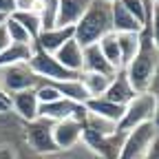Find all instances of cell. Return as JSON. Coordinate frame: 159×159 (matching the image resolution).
<instances>
[{
    "instance_id": "74e56055",
    "label": "cell",
    "mask_w": 159,
    "mask_h": 159,
    "mask_svg": "<svg viewBox=\"0 0 159 159\" xmlns=\"http://www.w3.org/2000/svg\"><path fill=\"white\" fill-rule=\"evenodd\" d=\"M0 95H5V93H2V91H0Z\"/></svg>"
},
{
    "instance_id": "ba28073f",
    "label": "cell",
    "mask_w": 159,
    "mask_h": 159,
    "mask_svg": "<svg viewBox=\"0 0 159 159\" xmlns=\"http://www.w3.org/2000/svg\"><path fill=\"white\" fill-rule=\"evenodd\" d=\"M82 135H84V126H82V119H77V117L62 119V122L53 124V139H55V146L60 152L75 148L82 142Z\"/></svg>"
},
{
    "instance_id": "836d02e7",
    "label": "cell",
    "mask_w": 159,
    "mask_h": 159,
    "mask_svg": "<svg viewBox=\"0 0 159 159\" xmlns=\"http://www.w3.org/2000/svg\"><path fill=\"white\" fill-rule=\"evenodd\" d=\"M144 2H146V5H148V7H150V0H144Z\"/></svg>"
},
{
    "instance_id": "7402d4cb",
    "label": "cell",
    "mask_w": 159,
    "mask_h": 159,
    "mask_svg": "<svg viewBox=\"0 0 159 159\" xmlns=\"http://www.w3.org/2000/svg\"><path fill=\"white\" fill-rule=\"evenodd\" d=\"M97 47H99L102 55L108 60V64H111L115 71H122V55H119V47H117V35H115L113 31L99 40Z\"/></svg>"
},
{
    "instance_id": "83f0119b",
    "label": "cell",
    "mask_w": 159,
    "mask_h": 159,
    "mask_svg": "<svg viewBox=\"0 0 159 159\" xmlns=\"http://www.w3.org/2000/svg\"><path fill=\"white\" fill-rule=\"evenodd\" d=\"M44 7V0H16V11H33L40 13Z\"/></svg>"
},
{
    "instance_id": "5b68a950",
    "label": "cell",
    "mask_w": 159,
    "mask_h": 159,
    "mask_svg": "<svg viewBox=\"0 0 159 159\" xmlns=\"http://www.w3.org/2000/svg\"><path fill=\"white\" fill-rule=\"evenodd\" d=\"M29 66L33 69V73L42 80V82H49V84L66 82V80L77 77L75 73L66 71L62 64H60L53 53H47V51H42V49H38L35 44H33V55H31V60H29Z\"/></svg>"
},
{
    "instance_id": "e0dca14e",
    "label": "cell",
    "mask_w": 159,
    "mask_h": 159,
    "mask_svg": "<svg viewBox=\"0 0 159 159\" xmlns=\"http://www.w3.org/2000/svg\"><path fill=\"white\" fill-rule=\"evenodd\" d=\"M82 71L86 73H99V75H108L113 77L117 71L108 64V60L102 55L97 44H89L84 47V62H82Z\"/></svg>"
},
{
    "instance_id": "8d00e7d4",
    "label": "cell",
    "mask_w": 159,
    "mask_h": 159,
    "mask_svg": "<svg viewBox=\"0 0 159 159\" xmlns=\"http://www.w3.org/2000/svg\"><path fill=\"white\" fill-rule=\"evenodd\" d=\"M106 2H115V0H106Z\"/></svg>"
},
{
    "instance_id": "5bb4252c",
    "label": "cell",
    "mask_w": 159,
    "mask_h": 159,
    "mask_svg": "<svg viewBox=\"0 0 159 159\" xmlns=\"http://www.w3.org/2000/svg\"><path fill=\"white\" fill-rule=\"evenodd\" d=\"M53 55H55V60H57V62L62 64L66 71H71V73H75V75L82 73L84 49L77 44V40H75V38H73V40H69V42H64V44L60 47Z\"/></svg>"
},
{
    "instance_id": "8992f818",
    "label": "cell",
    "mask_w": 159,
    "mask_h": 159,
    "mask_svg": "<svg viewBox=\"0 0 159 159\" xmlns=\"http://www.w3.org/2000/svg\"><path fill=\"white\" fill-rule=\"evenodd\" d=\"M159 128L155 122L135 126L133 130L126 133L124 144H122V152H119V159H144V155L148 152L150 144L155 142Z\"/></svg>"
},
{
    "instance_id": "7c38bea8",
    "label": "cell",
    "mask_w": 159,
    "mask_h": 159,
    "mask_svg": "<svg viewBox=\"0 0 159 159\" xmlns=\"http://www.w3.org/2000/svg\"><path fill=\"white\" fill-rule=\"evenodd\" d=\"M84 111L89 115H95V117L113 122V124H119V119H122V115H124V106L111 102V99H106V97H89L84 102Z\"/></svg>"
},
{
    "instance_id": "484cf974",
    "label": "cell",
    "mask_w": 159,
    "mask_h": 159,
    "mask_svg": "<svg viewBox=\"0 0 159 159\" xmlns=\"http://www.w3.org/2000/svg\"><path fill=\"white\" fill-rule=\"evenodd\" d=\"M35 95H38V102L40 104H51V102H55V99L62 97L57 93V89L53 84H49V82H40V86L35 89Z\"/></svg>"
},
{
    "instance_id": "d4e9b609",
    "label": "cell",
    "mask_w": 159,
    "mask_h": 159,
    "mask_svg": "<svg viewBox=\"0 0 159 159\" xmlns=\"http://www.w3.org/2000/svg\"><path fill=\"white\" fill-rule=\"evenodd\" d=\"M115 2H119L130 16H135L139 22H142L144 27L148 25V16H150V7L144 2V0H115Z\"/></svg>"
},
{
    "instance_id": "ffe728a7",
    "label": "cell",
    "mask_w": 159,
    "mask_h": 159,
    "mask_svg": "<svg viewBox=\"0 0 159 159\" xmlns=\"http://www.w3.org/2000/svg\"><path fill=\"white\" fill-rule=\"evenodd\" d=\"M31 55H33V44H9L2 53H0V66L29 62Z\"/></svg>"
},
{
    "instance_id": "4dcf8cb0",
    "label": "cell",
    "mask_w": 159,
    "mask_h": 159,
    "mask_svg": "<svg viewBox=\"0 0 159 159\" xmlns=\"http://www.w3.org/2000/svg\"><path fill=\"white\" fill-rule=\"evenodd\" d=\"M144 159H159V133H157V137H155V142L150 144L148 152L144 155Z\"/></svg>"
},
{
    "instance_id": "7a4b0ae2",
    "label": "cell",
    "mask_w": 159,
    "mask_h": 159,
    "mask_svg": "<svg viewBox=\"0 0 159 159\" xmlns=\"http://www.w3.org/2000/svg\"><path fill=\"white\" fill-rule=\"evenodd\" d=\"M111 5L106 0H93L91 7L86 9V13L80 18V22L73 27L75 31V40L80 47H89V44H97L104 35H108L113 31V18H111Z\"/></svg>"
},
{
    "instance_id": "3957f363",
    "label": "cell",
    "mask_w": 159,
    "mask_h": 159,
    "mask_svg": "<svg viewBox=\"0 0 159 159\" xmlns=\"http://www.w3.org/2000/svg\"><path fill=\"white\" fill-rule=\"evenodd\" d=\"M155 117H157V102H155L152 93H137L124 106V115L119 119L117 128L122 133H128L135 126L155 122Z\"/></svg>"
},
{
    "instance_id": "e575fe53",
    "label": "cell",
    "mask_w": 159,
    "mask_h": 159,
    "mask_svg": "<svg viewBox=\"0 0 159 159\" xmlns=\"http://www.w3.org/2000/svg\"><path fill=\"white\" fill-rule=\"evenodd\" d=\"M152 2H159V0H150V5H152Z\"/></svg>"
},
{
    "instance_id": "30bf717a",
    "label": "cell",
    "mask_w": 159,
    "mask_h": 159,
    "mask_svg": "<svg viewBox=\"0 0 159 159\" xmlns=\"http://www.w3.org/2000/svg\"><path fill=\"white\" fill-rule=\"evenodd\" d=\"M9 106L13 108V113H16L20 119H25L27 124L40 117V102H38L35 89L20 91V93L9 95Z\"/></svg>"
},
{
    "instance_id": "277c9868",
    "label": "cell",
    "mask_w": 159,
    "mask_h": 159,
    "mask_svg": "<svg viewBox=\"0 0 159 159\" xmlns=\"http://www.w3.org/2000/svg\"><path fill=\"white\" fill-rule=\"evenodd\" d=\"M40 80L33 69L29 66V62H20V64H9V66H0V91L7 97L20 91H29V89H38Z\"/></svg>"
},
{
    "instance_id": "44dd1931",
    "label": "cell",
    "mask_w": 159,
    "mask_h": 159,
    "mask_svg": "<svg viewBox=\"0 0 159 159\" xmlns=\"http://www.w3.org/2000/svg\"><path fill=\"white\" fill-rule=\"evenodd\" d=\"M117 35V47H119V55H122V69L135 57L137 49H139V40L142 33H115Z\"/></svg>"
},
{
    "instance_id": "4fadbf2b",
    "label": "cell",
    "mask_w": 159,
    "mask_h": 159,
    "mask_svg": "<svg viewBox=\"0 0 159 159\" xmlns=\"http://www.w3.org/2000/svg\"><path fill=\"white\" fill-rule=\"evenodd\" d=\"M73 35H75L73 27H53V29L40 31V35L35 38V42H33V44H35L38 49L47 51V53H55L64 42L73 40Z\"/></svg>"
},
{
    "instance_id": "d590c367",
    "label": "cell",
    "mask_w": 159,
    "mask_h": 159,
    "mask_svg": "<svg viewBox=\"0 0 159 159\" xmlns=\"http://www.w3.org/2000/svg\"><path fill=\"white\" fill-rule=\"evenodd\" d=\"M0 22H5V18H0Z\"/></svg>"
},
{
    "instance_id": "603a6c76",
    "label": "cell",
    "mask_w": 159,
    "mask_h": 159,
    "mask_svg": "<svg viewBox=\"0 0 159 159\" xmlns=\"http://www.w3.org/2000/svg\"><path fill=\"white\" fill-rule=\"evenodd\" d=\"M9 18H13L18 25H22L29 35L33 38V42H35V38L40 35V31H42V20H40V13H33V11H13Z\"/></svg>"
},
{
    "instance_id": "cb8c5ba5",
    "label": "cell",
    "mask_w": 159,
    "mask_h": 159,
    "mask_svg": "<svg viewBox=\"0 0 159 159\" xmlns=\"http://www.w3.org/2000/svg\"><path fill=\"white\" fill-rule=\"evenodd\" d=\"M5 29L11 44H33V38L29 35V31L22 25H18L13 18H5Z\"/></svg>"
},
{
    "instance_id": "6da1fadb",
    "label": "cell",
    "mask_w": 159,
    "mask_h": 159,
    "mask_svg": "<svg viewBox=\"0 0 159 159\" xmlns=\"http://www.w3.org/2000/svg\"><path fill=\"white\" fill-rule=\"evenodd\" d=\"M157 69H159V47L152 42L148 29H144L135 57L130 60L122 71H124L128 84L133 86L135 93H148Z\"/></svg>"
},
{
    "instance_id": "2e32d148",
    "label": "cell",
    "mask_w": 159,
    "mask_h": 159,
    "mask_svg": "<svg viewBox=\"0 0 159 159\" xmlns=\"http://www.w3.org/2000/svg\"><path fill=\"white\" fill-rule=\"evenodd\" d=\"M135 95H137V93H135V91H133V86L128 84V80H126L124 71H117V73H115V77L111 80V84H108L106 93H104L102 97L111 99V102H115V104H119V106H126Z\"/></svg>"
},
{
    "instance_id": "f546056e",
    "label": "cell",
    "mask_w": 159,
    "mask_h": 159,
    "mask_svg": "<svg viewBox=\"0 0 159 159\" xmlns=\"http://www.w3.org/2000/svg\"><path fill=\"white\" fill-rule=\"evenodd\" d=\"M16 11V0H0V18H9Z\"/></svg>"
},
{
    "instance_id": "1f68e13d",
    "label": "cell",
    "mask_w": 159,
    "mask_h": 159,
    "mask_svg": "<svg viewBox=\"0 0 159 159\" xmlns=\"http://www.w3.org/2000/svg\"><path fill=\"white\" fill-rule=\"evenodd\" d=\"M9 35H7V29H5V22H0V53H2L7 47H9Z\"/></svg>"
},
{
    "instance_id": "9a60e30c",
    "label": "cell",
    "mask_w": 159,
    "mask_h": 159,
    "mask_svg": "<svg viewBox=\"0 0 159 159\" xmlns=\"http://www.w3.org/2000/svg\"><path fill=\"white\" fill-rule=\"evenodd\" d=\"M111 18H113V33H142L146 29L135 16H130L119 2L111 5Z\"/></svg>"
},
{
    "instance_id": "ac0fdd59",
    "label": "cell",
    "mask_w": 159,
    "mask_h": 159,
    "mask_svg": "<svg viewBox=\"0 0 159 159\" xmlns=\"http://www.w3.org/2000/svg\"><path fill=\"white\" fill-rule=\"evenodd\" d=\"M77 77H80V82H82V86L86 89L89 97H102V95L106 93V89H108V84H111V80H113L115 75L108 77V75H99V73H86V71H82Z\"/></svg>"
},
{
    "instance_id": "4316f807",
    "label": "cell",
    "mask_w": 159,
    "mask_h": 159,
    "mask_svg": "<svg viewBox=\"0 0 159 159\" xmlns=\"http://www.w3.org/2000/svg\"><path fill=\"white\" fill-rule=\"evenodd\" d=\"M152 42L159 47V2H152L150 5V16H148V25H146Z\"/></svg>"
},
{
    "instance_id": "f1b7e54d",
    "label": "cell",
    "mask_w": 159,
    "mask_h": 159,
    "mask_svg": "<svg viewBox=\"0 0 159 159\" xmlns=\"http://www.w3.org/2000/svg\"><path fill=\"white\" fill-rule=\"evenodd\" d=\"M148 93H152L155 102H157V117H155V124H157V128H159V69H157V73H155V77H152V84H150V91H148Z\"/></svg>"
},
{
    "instance_id": "d6a6232c",
    "label": "cell",
    "mask_w": 159,
    "mask_h": 159,
    "mask_svg": "<svg viewBox=\"0 0 159 159\" xmlns=\"http://www.w3.org/2000/svg\"><path fill=\"white\" fill-rule=\"evenodd\" d=\"M0 159H18V157H16V152H13L11 148L0 146Z\"/></svg>"
},
{
    "instance_id": "8fae6325",
    "label": "cell",
    "mask_w": 159,
    "mask_h": 159,
    "mask_svg": "<svg viewBox=\"0 0 159 159\" xmlns=\"http://www.w3.org/2000/svg\"><path fill=\"white\" fill-rule=\"evenodd\" d=\"M93 0H57L55 27H75Z\"/></svg>"
},
{
    "instance_id": "9c48e42d",
    "label": "cell",
    "mask_w": 159,
    "mask_h": 159,
    "mask_svg": "<svg viewBox=\"0 0 159 159\" xmlns=\"http://www.w3.org/2000/svg\"><path fill=\"white\" fill-rule=\"evenodd\" d=\"M84 113L86 111H84L82 104H75V102L64 99V97L55 99V102H51V104H40V117L49 119V122H53V124L62 122V119H71V117L82 119Z\"/></svg>"
},
{
    "instance_id": "d6986e66",
    "label": "cell",
    "mask_w": 159,
    "mask_h": 159,
    "mask_svg": "<svg viewBox=\"0 0 159 159\" xmlns=\"http://www.w3.org/2000/svg\"><path fill=\"white\" fill-rule=\"evenodd\" d=\"M53 86L57 89V93L62 95L64 99H71V102H75V104H82V106H84V102L89 99V93H86V89L82 86L80 77L66 80V82H55Z\"/></svg>"
},
{
    "instance_id": "52a82bcc",
    "label": "cell",
    "mask_w": 159,
    "mask_h": 159,
    "mask_svg": "<svg viewBox=\"0 0 159 159\" xmlns=\"http://www.w3.org/2000/svg\"><path fill=\"white\" fill-rule=\"evenodd\" d=\"M27 142L38 155H57V146L53 139V122L38 117L27 124Z\"/></svg>"
}]
</instances>
